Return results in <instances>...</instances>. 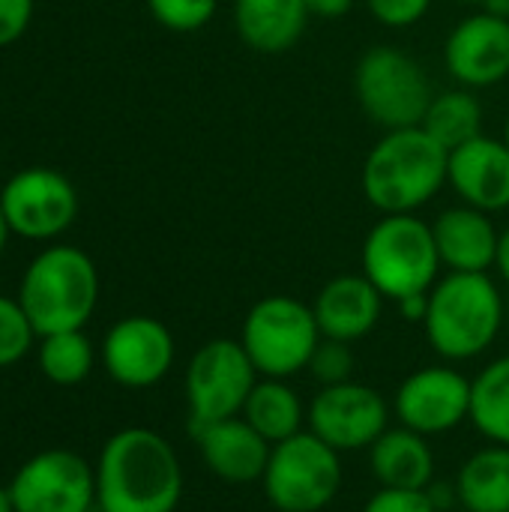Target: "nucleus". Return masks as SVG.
I'll list each match as a JSON object with an SVG mask.
<instances>
[{
  "label": "nucleus",
  "mask_w": 509,
  "mask_h": 512,
  "mask_svg": "<svg viewBox=\"0 0 509 512\" xmlns=\"http://www.w3.org/2000/svg\"><path fill=\"white\" fill-rule=\"evenodd\" d=\"M444 66L459 87L480 90L509 78V18L474 12L444 42Z\"/></svg>",
  "instance_id": "obj_15"
},
{
  "label": "nucleus",
  "mask_w": 509,
  "mask_h": 512,
  "mask_svg": "<svg viewBox=\"0 0 509 512\" xmlns=\"http://www.w3.org/2000/svg\"><path fill=\"white\" fill-rule=\"evenodd\" d=\"M390 414L393 408L381 390L345 381L315 393L306 408V429L336 453H357L369 450L390 429Z\"/></svg>",
  "instance_id": "obj_11"
},
{
  "label": "nucleus",
  "mask_w": 509,
  "mask_h": 512,
  "mask_svg": "<svg viewBox=\"0 0 509 512\" xmlns=\"http://www.w3.org/2000/svg\"><path fill=\"white\" fill-rule=\"evenodd\" d=\"M363 276L384 294V300H405L429 294L441 279V258L432 225L414 213L381 216L360 249Z\"/></svg>",
  "instance_id": "obj_5"
},
{
  "label": "nucleus",
  "mask_w": 509,
  "mask_h": 512,
  "mask_svg": "<svg viewBox=\"0 0 509 512\" xmlns=\"http://www.w3.org/2000/svg\"><path fill=\"white\" fill-rule=\"evenodd\" d=\"M399 306V315L405 321H414V324H423L426 321V312H429V294H414V297H405L396 303Z\"/></svg>",
  "instance_id": "obj_35"
},
{
  "label": "nucleus",
  "mask_w": 509,
  "mask_h": 512,
  "mask_svg": "<svg viewBox=\"0 0 509 512\" xmlns=\"http://www.w3.org/2000/svg\"><path fill=\"white\" fill-rule=\"evenodd\" d=\"M363 512H438L426 492H402V489H381L375 492Z\"/></svg>",
  "instance_id": "obj_31"
},
{
  "label": "nucleus",
  "mask_w": 509,
  "mask_h": 512,
  "mask_svg": "<svg viewBox=\"0 0 509 512\" xmlns=\"http://www.w3.org/2000/svg\"><path fill=\"white\" fill-rule=\"evenodd\" d=\"M342 480V453L303 429L300 435L273 444L261 486L273 510L321 512L339 498Z\"/></svg>",
  "instance_id": "obj_8"
},
{
  "label": "nucleus",
  "mask_w": 509,
  "mask_h": 512,
  "mask_svg": "<svg viewBox=\"0 0 509 512\" xmlns=\"http://www.w3.org/2000/svg\"><path fill=\"white\" fill-rule=\"evenodd\" d=\"M258 378L261 375L252 366L240 339L204 342L192 354L183 375L189 435H195L204 426L240 417Z\"/></svg>",
  "instance_id": "obj_9"
},
{
  "label": "nucleus",
  "mask_w": 509,
  "mask_h": 512,
  "mask_svg": "<svg viewBox=\"0 0 509 512\" xmlns=\"http://www.w3.org/2000/svg\"><path fill=\"white\" fill-rule=\"evenodd\" d=\"M0 512H15V507H12V495H9V486H0Z\"/></svg>",
  "instance_id": "obj_38"
},
{
  "label": "nucleus",
  "mask_w": 509,
  "mask_h": 512,
  "mask_svg": "<svg viewBox=\"0 0 509 512\" xmlns=\"http://www.w3.org/2000/svg\"><path fill=\"white\" fill-rule=\"evenodd\" d=\"M354 96L363 114L390 132L420 126L435 93L417 57L396 45H372L354 66Z\"/></svg>",
  "instance_id": "obj_7"
},
{
  "label": "nucleus",
  "mask_w": 509,
  "mask_h": 512,
  "mask_svg": "<svg viewBox=\"0 0 509 512\" xmlns=\"http://www.w3.org/2000/svg\"><path fill=\"white\" fill-rule=\"evenodd\" d=\"M39 372L57 387H78L96 366V348L84 330H63L39 336Z\"/></svg>",
  "instance_id": "obj_26"
},
{
  "label": "nucleus",
  "mask_w": 509,
  "mask_h": 512,
  "mask_svg": "<svg viewBox=\"0 0 509 512\" xmlns=\"http://www.w3.org/2000/svg\"><path fill=\"white\" fill-rule=\"evenodd\" d=\"M504 327V297L489 273H447L429 291L426 342L447 363L483 357Z\"/></svg>",
  "instance_id": "obj_3"
},
{
  "label": "nucleus",
  "mask_w": 509,
  "mask_h": 512,
  "mask_svg": "<svg viewBox=\"0 0 509 512\" xmlns=\"http://www.w3.org/2000/svg\"><path fill=\"white\" fill-rule=\"evenodd\" d=\"M480 9L492 12V15H501V18H509V0H486Z\"/></svg>",
  "instance_id": "obj_37"
},
{
  "label": "nucleus",
  "mask_w": 509,
  "mask_h": 512,
  "mask_svg": "<svg viewBox=\"0 0 509 512\" xmlns=\"http://www.w3.org/2000/svg\"><path fill=\"white\" fill-rule=\"evenodd\" d=\"M321 339L324 336L312 306L288 294H270L258 300L240 327V345L261 378L288 381L306 372Z\"/></svg>",
  "instance_id": "obj_6"
},
{
  "label": "nucleus",
  "mask_w": 509,
  "mask_h": 512,
  "mask_svg": "<svg viewBox=\"0 0 509 512\" xmlns=\"http://www.w3.org/2000/svg\"><path fill=\"white\" fill-rule=\"evenodd\" d=\"M219 0H147L150 15L171 33H195L216 15Z\"/></svg>",
  "instance_id": "obj_28"
},
{
  "label": "nucleus",
  "mask_w": 509,
  "mask_h": 512,
  "mask_svg": "<svg viewBox=\"0 0 509 512\" xmlns=\"http://www.w3.org/2000/svg\"><path fill=\"white\" fill-rule=\"evenodd\" d=\"M240 417L267 444H282L303 432L306 405H303L300 393L285 378H258Z\"/></svg>",
  "instance_id": "obj_22"
},
{
  "label": "nucleus",
  "mask_w": 509,
  "mask_h": 512,
  "mask_svg": "<svg viewBox=\"0 0 509 512\" xmlns=\"http://www.w3.org/2000/svg\"><path fill=\"white\" fill-rule=\"evenodd\" d=\"M9 231L24 240L60 237L78 216L75 186L54 168H24L0 192Z\"/></svg>",
  "instance_id": "obj_13"
},
{
  "label": "nucleus",
  "mask_w": 509,
  "mask_h": 512,
  "mask_svg": "<svg viewBox=\"0 0 509 512\" xmlns=\"http://www.w3.org/2000/svg\"><path fill=\"white\" fill-rule=\"evenodd\" d=\"M96 512H177L183 501V465L171 441L153 429L114 432L93 465Z\"/></svg>",
  "instance_id": "obj_1"
},
{
  "label": "nucleus",
  "mask_w": 509,
  "mask_h": 512,
  "mask_svg": "<svg viewBox=\"0 0 509 512\" xmlns=\"http://www.w3.org/2000/svg\"><path fill=\"white\" fill-rule=\"evenodd\" d=\"M495 270L501 273V279L507 282L509 288V228L501 231V240H498V258H495Z\"/></svg>",
  "instance_id": "obj_36"
},
{
  "label": "nucleus",
  "mask_w": 509,
  "mask_h": 512,
  "mask_svg": "<svg viewBox=\"0 0 509 512\" xmlns=\"http://www.w3.org/2000/svg\"><path fill=\"white\" fill-rule=\"evenodd\" d=\"M471 423L489 444L509 447V354L492 360L474 378Z\"/></svg>",
  "instance_id": "obj_25"
},
{
  "label": "nucleus",
  "mask_w": 509,
  "mask_h": 512,
  "mask_svg": "<svg viewBox=\"0 0 509 512\" xmlns=\"http://www.w3.org/2000/svg\"><path fill=\"white\" fill-rule=\"evenodd\" d=\"M459 3H468V6H483L486 0H459Z\"/></svg>",
  "instance_id": "obj_40"
},
{
  "label": "nucleus",
  "mask_w": 509,
  "mask_h": 512,
  "mask_svg": "<svg viewBox=\"0 0 509 512\" xmlns=\"http://www.w3.org/2000/svg\"><path fill=\"white\" fill-rule=\"evenodd\" d=\"M450 512H465V510H450Z\"/></svg>",
  "instance_id": "obj_42"
},
{
  "label": "nucleus",
  "mask_w": 509,
  "mask_h": 512,
  "mask_svg": "<svg viewBox=\"0 0 509 512\" xmlns=\"http://www.w3.org/2000/svg\"><path fill=\"white\" fill-rule=\"evenodd\" d=\"M357 0H306V9L309 15H318V18H342L354 9Z\"/></svg>",
  "instance_id": "obj_34"
},
{
  "label": "nucleus",
  "mask_w": 509,
  "mask_h": 512,
  "mask_svg": "<svg viewBox=\"0 0 509 512\" xmlns=\"http://www.w3.org/2000/svg\"><path fill=\"white\" fill-rule=\"evenodd\" d=\"M9 222H6V216H3V210H0V255H3V249H6V240H9Z\"/></svg>",
  "instance_id": "obj_39"
},
{
  "label": "nucleus",
  "mask_w": 509,
  "mask_h": 512,
  "mask_svg": "<svg viewBox=\"0 0 509 512\" xmlns=\"http://www.w3.org/2000/svg\"><path fill=\"white\" fill-rule=\"evenodd\" d=\"M471 393L474 378H465L450 363L423 366L399 384L393 396V417L399 426L426 438L447 435L471 420Z\"/></svg>",
  "instance_id": "obj_12"
},
{
  "label": "nucleus",
  "mask_w": 509,
  "mask_h": 512,
  "mask_svg": "<svg viewBox=\"0 0 509 512\" xmlns=\"http://www.w3.org/2000/svg\"><path fill=\"white\" fill-rule=\"evenodd\" d=\"M33 18V0H0V48L24 36Z\"/></svg>",
  "instance_id": "obj_32"
},
{
  "label": "nucleus",
  "mask_w": 509,
  "mask_h": 512,
  "mask_svg": "<svg viewBox=\"0 0 509 512\" xmlns=\"http://www.w3.org/2000/svg\"><path fill=\"white\" fill-rule=\"evenodd\" d=\"M192 438L213 477L234 483V486L261 483L273 444H267L243 417L204 426Z\"/></svg>",
  "instance_id": "obj_18"
},
{
  "label": "nucleus",
  "mask_w": 509,
  "mask_h": 512,
  "mask_svg": "<svg viewBox=\"0 0 509 512\" xmlns=\"http://www.w3.org/2000/svg\"><path fill=\"white\" fill-rule=\"evenodd\" d=\"M447 183L462 204L483 213H501L509 207V147L504 138L480 135L447 159Z\"/></svg>",
  "instance_id": "obj_16"
},
{
  "label": "nucleus",
  "mask_w": 509,
  "mask_h": 512,
  "mask_svg": "<svg viewBox=\"0 0 509 512\" xmlns=\"http://www.w3.org/2000/svg\"><path fill=\"white\" fill-rule=\"evenodd\" d=\"M459 510L509 512V447L486 444L456 474Z\"/></svg>",
  "instance_id": "obj_23"
},
{
  "label": "nucleus",
  "mask_w": 509,
  "mask_h": 512,
  "mask_svg": "<svg viewBox=\"0 0 509 512\" xmlns=\"http://www.w3.org/2000/svg\"><path fill=\"white\" fill-rule=\"evenodd\" d=\"M426 495H429V501H432V507L438 512H450V510H459V495H456V483H441V480H435L429 489H426Z\"/></svg>",
  "instance_id": "obj_33"
},
{
  "label": "nucleus",
  "mask_w": 509,
  "mask_h": 512,
  "mask_svg": "<svg viewBox=\"0 0 509 512\" xmlns=\"http://www.w3.org/2000/svg\"><path fill=\"white\" fill-rule=\"evenodd\" d=\"M309 21L306 0H234L237 36L258 54L291 51Z\"/></svg>",
  "instance_id": "obj_21"
},
{
  "label": "nucleus",
  "mask_w": 509,
  "mask_h": 512,
  "mask_svg": "<svg viewBox=\"0 0 509 512\" xmlns=\"http://www.w3.org/2000/svg\"><path fill=\"white\" fill-rule=\"evenodd\" d=\"M36 339L39 336L18 297L0 294V369L21 363L33 351Z\"/></svg>",
  "instance_id": "obj_27"
},
{
  "label": "nucleus",
  "mask_w": 509,
  "mask_h": 512,
  "mask_svg": "<svg viewBox=\"0 0 509 512\" xmlns=\"http://www.w3.org/2000/svg\"><path fill=\"white\" fill-rule=\"evenodd\" d=\"M354 351L348 342H336V339H321V345L315 348L306 372L321 384V387H333V384H345L354 381Z\"/></svg>",
  "instance_id": "obj_29"
},
{
  "label": "nucleus",
  "mask_w": 509,
  "mask_h": 512,
  "mask_svg": "<svg viewBox=\"0 0 509 512\" xmlns=\"http://www.w3.org/2000/svg\"><path fill=\"white\" fill-rule=\"evenodd\" d=\"M18 303L36 336L84 330L99 303V270L78 246H48L27 264L18 285Z\"/></svg>",
  "instance_id": "obj_4"
},
{
  "label": "nucleus",
  "mask_w": 509,
  "mask_h": 512,
  "mask_svg": "<svg viewBox=\"0 0 509 512\" xmlns=\"http://www.w3.org/2000/svg\"><path fill=\"white\" fill-rule=\"evenodd\" d=\"M504 141H507V147H509V117H507V126H504Z\"/></svg>",
  "instance_id": "obj_41"
},
{
  "label": "nucleus",
  "mask_w": 509,
  "mask_h": 512,
  "mask_svg": "<svg viewBox=\"0 0 509 512\" xmlns=\"http://www.w3.org/2000/svg\"><path fill=\"white\" fill-rule=\"evenodd\" d=\"M9 495L15 512H93L96 471L75 450H39L12 474Z\"/></svg>",
  "instance_id": "obj_10"
},
{
  "label": "nucleus",
  "mask_w": 509,
  "mask_h": 512,
  "mask_svg": "<svg viewBox=\"0 0 509 512\" xmlns=\"http://www.w3.org/2000/svg\"><path fill=\"white\" fill-rule=\"evenodd\" d=\"M312 312L324 339L354 345L378 327L384 294L363 273H342L321 285Z\"/></svg>",
  "instance_id": "obj_17"
},
{
  "label": "nucleus",
  "mask_w": 509,
  "mask_h": 512,
  "mask_svg": "<svg viewBox=\"0 0 509 512\" xmlns=\"http://www.w3.org/2000/svg\"><path fill=\"white\" fill-rule=\"evenodd\" d=\"M177 357L171 330L150 315L120 318L102 339L99 360L108 378L126 390H150L168 378Z\"/></svg>",
  "instance_id": "obj_14"
},
{
  "label": "nucleus",
  "mask_w": 509,
  "mask_h": 512,
  "mask_svg": "<svg viewBox=\"0 0 509 512\" xmlns=\"http://www.w3.org/2000/svg\"><path fill=\"white\" fill-rule=\"evenodd\" d=\"M432 234L441 267L450 273H489L495 267L501 231L489 213L468 204L450 207L432 222Z\"/></svg>",
  "instance_id": "obj_19"
},
{
  "label": "nucleus",
  "mask_w": 509,
  "mask_h": 512,
  "mask_svg": "<svg viewBox=\"0 0 509 512\" xmlns=\"http://www.w3.org/2000/svg\"><path fill=\"white\" fill-rule=\"evenodd\" d=\"M369 468L381 489L426 492L435 483V453L429 438L405 426L387 429L369 447Z\"/></svg>",
  "instance_id": "obj_20"
},
{
  "label": "nucleus",
  "mask_w": 509,
  "mask_h": 512,
  "mask_svg": "<svg viewBox=\"0 0 509 512\" xmlns=\"http://www.w3.org/2000/svg\"><path fill=\"white\" fill-rule=\"evenodd\" d=\"M366 6L375 21L402 30V27H411L420 18H426L432 0H366Z\"/></svg>",
  "instance_id": "obj_30"
},
{
  "label": "nucleus",
  "mask_w": 509,
  "mask_h": 512,
  "mask_svg": "<svg viewBox=\"0 0 509 512\" xmlns=\"http://www.w3.org/2000/svg\"><path fill=\"white\" fill-rule=\"evenodd\" d=\"M483 114V102L474 96V90L453 87L432 96L420 126L450 153L483 135Z\"/></svg>",
  "instance_id": "obj_24"
},
{
  "label": "nucleus",
  "mask_w": 509,
  "mask_h": 512,
  "mask_svg": "<svg viewBox=\"0 0 509 512\" xmlns=\"http://www.w3.org/2000/svg\"><path fill=\"white\" fill-rule=\"evenodd\" d=\"M447 159L423 126L390 129L363 162V195L384 216L417 213L447 186Z\"/></svg>",
  "instance_id": "obj_2"
}]
</instances>
